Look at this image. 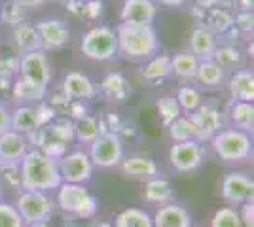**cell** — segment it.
<instances>
[{"mask_svg":"<svg viewBox=\"0 0 254 227\" xmlns=\"http://www.w3.org/2000/svg\"><path fill=\"white\" fill-rule=\"evenodd\" d=\"M118 57L131 63H142L159 53V36L154 25L120 23L116 27Z\"/></svg>","mask_w":254,"mask_h":227,"instance_id":"6da1fadb","label":"cell"},{"mask_svg":"<svg viewBox=\"0 0 254 227\" xmlns=\"http://www.w3.org/2000/svg\"><path fill=\"white\" fill-rule=\"evenodd\" d=\"M21 187L27 191H53L61 185V174L57 159L46 155L44 151L31 148L19 161Z\"/></svg>","mask_w":254,"mask_h":227,"instance_id":"7a4b0ae2","label":"cell"},{"mask_svg":"<svg viewBox=\"0 0 254 227\" xmlns=\"http://www.w3.org/2000/svg\"><path fill=\"white\" fill-rule=\"evenodd\" d=\"M55 191V205L70 216L78 220H89L99 212V199L87 189V185L61 182Z\"/></svg>","mask_w":254,"mask_h":227,"instance_id":"3957f363","label":"cell"},{"mask_svg":"<svg viewBox=\"0 0 254 227\" xmlns=\"http://www.w3.org/2000/svg\"><path fill=\"white\" fill-rule=\"evenodd\" d=\"M214 155L224 163H243L253 157V135L239 129H220L211 140Z\"/></svg>","mask_w":254,"mask_h":227,"instance_id":"277c9868","label":"cell"},{"mask_svg":"<svg viewBox=\"0 0 254 227\" xmlns=\"http://www.w3.org/2000/svg\"><path fill=\"white\" fill-rule=\"evenodd\" d=\"M80 51L84 57L99 63H106L118 57L116 29L108 25H93L80 38Z\"/></svg>","mask_w":254,"mask_h":227,"instance_id":"5b68a950","label":"cell"},{"mask_svg":"<svg viewBox=\"0 0 254 227\" xmlns=\"http://www.w3.org/2000/svg\"><path fill=\"white\" fill-rule=\"evenodd\" d=\"M126 142L118 135L105 133L99 135L95 140L89 144L87 155L95 169H116L126 157Z\"/></svg>","mask_w":254,"mask_h":227,"instance_id":"8992f818","label":"cell"},{"mask_svg":"<svg viewBox=\"0 0 254 227\" xmlns=\"http://www.w3.org/2000/svg\"><path fill=\"white\" fill-rule=\"evenodd\" d=\"M13 206L17 208L25 226L36 224V222H50L53 210H55V203L48 193L27 191V189L19 191Z\"/></svg>","mask_w":254,"mask_h":227,"instance_id":"52a82bcc","label":"cell"},{"mask_svg":"<svg viewBox=\"0 0 254 227\" xmlns=\"http://www.w3.org/2000/svg\"><path fill=\"white\" fill-rule=\"evenodd\" d=\"M57 165H59L61 182L87 185L93 180L95 167H93V163H91L85 150L66 151L61 159H57Z\"/></svg>","mask_w":254,"mask_h":227,"instance_id":"ba28073f","label":"cell"},{"mask_svg":"<svg viewBox=\"0 0 254 227\" xmlns=\"http://www.w3.org/2000/svg\"><path fill=\"white\" fill-rule=\"evenodd\" d=\"M207 161V148L197 140L175 142L169 148L171 167L180 174L195 173Z\"/></svg>","mask_w":254,"mask_h":227,"instance_id":"9c48e42d","label":"cell"},{"mask_svg":"<svg viewBox=\"0 0 254 227\" xmlns=\"http://www.w3.org/2000/svg\"><path fill=\"white\" fill-rule=\"evenodd\" d=\"M193 127V138L197 142H209L218 133L224 129V114L216 104H201L199 108L191 114H186Z\"/></svg>","mask_w":254,"mask_h":227,"instance_id":"30bf717a","label":"cell"},{"mask_svg":"<svg viewBox=\"0 0 254 227\" xmlns=\"http://www.w3.org/2000/svg\"><path fill=\"white\" fill-rule=\"evenodd\" d=\"M34 27L40 36V49H44L46 53L63 49L70 42V27L61 17H53V15L44 17Z\"/></svg>","mask_w":254,"mask_h":227,"instance_id":"8fae6325","label":"cell"},{"mask_svg":"<svg viewBox=\"0 0 254 227\" xmlns=\"http://www.w3.org/2000/svg\"><path fill=\"white\" fill-rule=\"evenodd\" d=\"M31 82H36L40 86L50 87L52 84V63L44 49L29 51L19 55V74Z\"/></svg>","mask_w":254,"mask_h":227,"instance_id":"7c38bea8","label":"cell"},{"mask_svg":"<svg viewBox=\"0 0 254 227\" xmlns=\"http://www.w3.org/2000/svg\"><path fill=\"white\" fill-rule=\"evenodd\" d=\"M253 189L254 182L251 176L243 173H230L224 176L222 185H220V193L226 203L232 206L243 205L247 201H253Z\"/></svg>","mask_w":254,"mask_h":227,"instance_id":"4fadbf2b","label":"cell"},{"mask_svg":"<svg viewBox=\"0 0 254 227\" xmlns=\"http://www.w3.org/2000/svg\"><path fill=\"white\" fill-rule=\"evenodd\" d=\"M61 93L70 100L87 102V100L95 98L99 91H97V86L89 76L84 72H78V70H72V72L64 74L63 82H61Z\"/></svg>","mask_w":254,"mask_h":227,"instance_id":"5bb4252c","label":"cell"},{"mask_svg":"<svg viewBox=\"0 0 254 227\" xmlns=\"http://www.w3.org/2000/svg\"><path fill=\"white\" fill-rule=\"evenodd\" d=\"M97 91H101V95L114 102V104H124L129 100L133 89H131V84L126 76L122 72H108V74L103 76L101 84L97 87Z\"/></svg>","mask_w":254,"mask_h":227,"instance_id":"9a60e30c","label":"cell"},{"mask_svg":"<svg viewBox=\"0 0 254 227\" xmlns=\"http://www.w3.org/2000/svg\"><path fill=\"white\" fill-rule=\"evenodd\" d=\"M152 222L154 227H190L193 218L184 205L171 201L167 205L158 206V210L152 216Z\"/></svg>","mask_w":254,"mask_h":227,"instance_id":"2e32d148","label":"cell"},{"mask_svg":"<svg viewBox=\"0 0 254 227\" xmlns=\"http://www.w3.org/2000/svg\"><path fill=\"white\" fill-rule=\"evenodd\" d=\"M158 15L156 0H124L120 19L122 23H144L152 25Z\"/></svg>","mask_w":254,"mask_h":227,"instance_id":"e0dca14e","label":"cell"},{"mask_svg":"<svg viewBox=\"0 0 254 227\" xmlns=\"http://www.w3.org/2000/svg\"><path fill=\"white\" fill-rule=\"evenodd\" d=\"M120 169L124 176L133 178V180H150L154 176H159V165L148 155H129L124 157V161L120 163Z\"/></svg>","mask_w":254,"mask_h":227,"instance_id":"ac0fdd59","label":"cell"},{"mask_svg":"<svg viewBox=\"0 0 254 227\" xmlns=\"http://www.w3.org/2000/svg\"><path fill=\"white\" fill-rule=\"evenodd\" d=\"M11 97L17 104H38L48 98V87L31 82L27 78L15 76L11 80Z\"/></svg>","mask_w":254,"mask_h":227,"instance_id":"d6986e66","label":"cell"},{"mask_svg":"<svg viewBox=\"0 0 254 227\" xmlns=\"http://www.w3.org/2000/svg\"><path fill=\"white\" fill-rule=\"evenodd\" d=\"M226 87L232 100H243L253 102L254 100V74L251 68H237L232 76L226 80Z\"/></svg>","mask_w":254,"mask_h":227,"instance_id":"ffe728a7","label":"cell"},{"mask_svg":"<svg viewBox=\"0 0 254 227\" xmlns=\"http://www.w3.org/2000/svg\"><path fill=\"white\" fill-rule=\"evenodd\" d=\"M29 150H31V144L21 133L10 129L0 135V161L19 163Z\"/></svg>","mask_w":254,"mask_h":227,"instance_id":"44dd1931","label":"cell"},{"mask_svg":"<svg viewBox=\"0 0 254 227\" xmlns=\"http://www.w3.org/2000/svg\"><path fill=\"white\" fill-rule=\"evenodd\" d=\"M201 11V27L207 31H211L216 38L228 33L233 27V13L228 8H220V6H211V8H199Z\"/></svg>","mask_w":254,"mask_h":227,"instance_id":"7402d4cb","label":"cell"},{"mask_svg":"<svg viewBox=\"0 0 254 227\" xmlns=\"http://www.w3.org/2000/svg\"><path fill=\"white\" fill-rule=\"evenodd\" d=\"M216 45H218V38L201 25L195 27L190 33V49L188 51L195 55L197 61L212 59V55L216 51Z\"/></svg>","mask_w":254,"mask_h":227,"instance_id":"603a6c76","label":"cell"},{"mask_svg":"<svg viewBox=\"0 0 254 227\" xmlns=\"http://www.w3.org/2000/svg\"><path fill=\"white\" fill-rule=\"evenodd\" d=\"M142 197H144L146 203L161 206L171 203V201H175V189H173L169 180L159 174V176H154L150 180H144Z\"/></svg>","mask_w":254,"mask_h":227,"instance_id":"cb8c5ba5","label":"cell"},{"mask_svg":"<svg viewBox=\"0 0 254 227\" xmlns=\"http://www.w3.org/2000/svg\"><path fill=\"white\" fill-rule=\"evenodd\" d=\"M195 80L205 89H220V87L226 86L228 72L214 59H207V61H199L197 72H195Z\"/></svg>","mask_w":254,"mask_h":227,"instance_id":"d4e9b609","label":"cell"},{"mask_svg":"<svg viewBox=\"0 0 254 227\" xmlns=\"http://www.w3.org/2000/svg\"><path fill=\"white\" fill-rule=\"evenodd\" d=\"M228 119L233 129L245 131L253 135L254 129V104L253 102H243V100H232L228 108Z\"/></svg>","mask_w":254,"mask_h":227,"instance_id":"484cf974","label":"cell"},{"mask_svg":"<svg viewBox=\"0 0 254 227\" xmlns=\"http://www.w3.org/2000/svg\"><path fill=\"white\" fill-rule=\"evenodd\" d=\"M11 44L17 53H29L40 49V36L36 27L31 23H23L19 27L11 29Z\"/></svg>","mask_w":254,"mask_h":227,"instance_id":"4316f807","label":"cell"},{"mask_svg":"<svg viewBox=\"0 0 254 227\" xmlns=\"http://www.w3.org/2000/svg\"><path fill=\"white\" fill-rule=\"evenodd\" d=\"M11 116V131L21 133L25 136H29L38 127V118H36V110L32 104H17L13 110H10Z\"/></svg>","mask_w":254,"mask_h":227,"instance_id":"83f0119b","label":"cell"},{"mask_svg":"<svg viewBox=\"0 0 254 227\" xmlns=\"http://www.w3.org/2000/svg\"><path fill=\"white\" fill-rule=\"evenodd\" d=\"M140 76L146 82H161V80L173 76V70H171V55L156 53L154 57H150L148 61H144V65L140 68Z\"/></svg>","mask_w":254,"mask_h":227,"instance_id":"f1b7e54d","label":"cell"},{"mask_svg":"<svg viewBox=\"0 0 254 227\" xmlns=\"http://www.w3.org/2000/svg\"><path fill=\"white\" fill-rule=\"evenodd\" d=\"M212 59L222 66L224 70H237L243 68L245 63V53L241 51V47L237 44H220L216 45V51L212 55Z\"/></svg>","mask_w":254,"mask_h":227,"instance_id":"f546056e","label":"cell"},{"mask_svg":"<svg viewBox=\"0 0 254 227\" xmlns=\"http://www.w3.org/2000/svg\"><path fill=\"white\" fill-rule=\"evenodd\" d=\"M114 227H154L152 214L146 212L144 208L138 206H129L124 208L114 220Z\"/></svg>","mask_w":254,"mask_h":227,"instance_id":"4dcf8cb0","label":"cell"},{"mask_svg":"<svg viewBox=\"0 0 254 227\" xmlns=\"http://www.w3.org/2000/svg\"><path fill=\"white\" fill-rule=\"evenodd\" d=\"M197 65L199 61L190 51H179V53L171 55V70L180 80H195Z\"/></svg>","mask_w":254,"mask_h":227,"instance_id":"1f68e13d","label":"cell"},{"mask_svg":"<svg viewBox=\"0 0 254 227\" xmlns=\"http://www.w3.org/2000/svg\"><path fill=\"white\" fill-rule=\"evenodd\" d=\"M74 123V142L78 144H91L101 135L99 129V118L93 114H87L84 118L72 121Z\"/></svg>","mask_w":254,"mask_h":227,"instance_id":"d6a6232c","label":"cell"},{"mask_svg":"<svg viewBox=\"0 0 254 227\" xmlns=\"http://www.w3.org/2000/svg\"><path fill=\"white\" fill-rule=\"evenodd\" d=\"M175 98H177V102H179L182 114H191V112H195V110L203 104L201 91H199L195 86H191V84L180 86L179 91H177V95H175Z\"/></svg>","mask_w":254,"mask_h":227,"instance_id":"836d02e7","label":"cell"},{"mask_svg":"<svg viewBox=\"0 0 254 227\" xmlns=\"http://www.w3.org/2000/svg\"><path fill=\"white\" fill-rule=\"evenodd\" d=\"M27 19V11L17 0H4L0 2V25H8L11 29L19 27Z\"/></svg>","mask_w":254,"mask_h":227,"instance_id":"e575fe53","label":"cell"},{"mask_svg":"<svg viewBox=\"0 0 254 227\" xmlns=\"http://www.w3.org/2000/svg\"><path fill=\"white\" fill-rule=\"evenodd\" d=\"M0 184L4 189L8 187L11 191H21V173H19V163L13 161H0Z\"/></svg>","mask_w":254,"mask_h":227,"instance_id":"d590c367","label":"cell"},{"mask_svg":"<svg viewBox=\"0 0 254 227\" xmlns=\"http://www.w3.org/2000/svg\"><path fill=\"white\" fill-rule=\"evenodd\" d=\"M156 108H158V116L161 119V123H163V127H169L175 119L182 116V110H180L179 102L173 95H165V97L159 98Z\"/></svg>","mask_w":254,"mask_h":227,"instance_id":"8d00e7d4","label":"cell"},{"mask_svg":"<svg viewBox=\"0 0 254 227\" xmlns=\"http://www.w3.org/2000/svg\"><path fill=\"white\" fill-rule=\"evenodd\" d=\"M167 131H169V136L173 142L195 140L193 138V127H191L188 116H184V114L175 119L169 127H167Z\"/></svg>","mask_w":254,"mask_h":227,"instance_id":"74e56055","label":"cell"},{"mask_svg":"<svg viewBox=\"0 0 254 227\" xmlns=\"http://www.w3.org/2000/svg\"><path fill=\"white\" fill-rule=\"evenodd\" d=\"M211 227H243L239 210L235 206H222L218 208L211 220Z\"/></svg>","mask_w":254,"mask_h":227,"instance_id":"f35d334b","label":"cell"},{"mask_svg":"<svg viewBox=\"0 0 254 227\" xmlns=\"http://www.w3.org/2000/svg\"><path fill=\"white\" fill-rule=\"evenodd\" d=\"M0 227H25L13 203L0 201Z\"/></svg>","mask_w":254,"mask_h":227,"instance_id":"ab89813d","label":"cell"},{"mask_svg":"<svg viewBox=\"0 0 254 227\" xmlns=\"http://www.w3.org/2000/svg\"><path fill=\"white\" fill-rule=\"evenodd\" d=\"M50 129H52L61 140L66 142V144H72V142H74V123H72V119L55 118L52 123H50Z\"/></svg>","mask_w":254,"mask_h":227,"instance_id":"60d3db41","label":"cell"},{"mask_svg":"<svg viewBox=\"0 0 254 227\" xmlns=\"http://www.w3.org/2000/svg\"><path fill=\"white\" fill-rule=\"evenodd\" d=\"M19 74V55H0V80H13Z\"/></svg>","mask_w":254,"mask_h":227,"instance_id":"b9f144b4","label":"cell"},{"mask_svg":"<svg viewBox=\"0 0 254 227\" xmlns=\"http://www.w3.org/2000/svg\"><path fill=\"white\" fill-rule=\"evenodd\" d=\"M105 15L103 0H87L82 6V19L84 21H99Z\"/></svg>","mask_w":254,"mask_h":227,"instance_id":"7bdbcfd3","label":"cell"},{"mask_svg":"<svg viewBox=\"0 0 254 227\" xmlns=\"http://www.w3.org/2000/svg\"><path fill=\"white\" fill-rule=\"evenodd\" d=\"M233 27L241 34H251L254 29L253 10H239L237 15H233Z\"/></svg>","mask_w":254,"mask_h":227,"instance_id":"ee69618b","label":"cell"},{"mask_svg":"<svg viewBox=\"0 0 254 227\" xmlns=\"http://www.w3.org/2000/svg\"><path fill=\"white\" fill-rule=\"evenodd\" d=\"M34 110H36V118H38V127H46V125H50L53 119L57 118V114L53 112V108L46 100L34 104Z\"/></svg>","mask_w":254,"mask_h":227,"instance_id":"f6af8a7d","label":"cell"},{"mask_svg":"<svg viewBox=\"0 0 254 227\" xmlns=\"http://www.w3.org/2000/svg\"><path fill=\"white\" fill-rule=\"evenodd\" d=\"M239 218H241L243 227H254V205H253V201H247V203L241 205Z\"/></svg>","mask_w":254,"mask_h":227,"instance_id":"bcb514c9","label":"cell"},{"mask_svg":"<svg viewBox=\"0 0 254 227\" xmlns=\"http://www.w3.org/2000/svg\"><path fill=\"white\" fill-rule=\"evenodd\" d=\"M11 129V116H10V108L6 104L0 102V135L6 133V131Z\"/></svg>","mask_w":254,"mask_h":227,"instance_id":"7dc6e473","label":"cell"},{"mask_svg":"<svg viewBox=\"0 0 254 227\" xmlns=\"http://www.w3.org/2000/svg\"><path fill=\"white\" fill-rule=\"evenodd\" d=\"M19 4H21L25 10H36V8H40L46 0H17Z\"/></svg>","mask_w":254,"mask_h":227,"instance_id":"c3c4849f","label":"cell"},{"mask_svg":"<svg viewBox=\"0 0 254 227\" xmlns=\"http://www.w3.org/2000/svg\"><path fill=\"white\" fill-rule=\"evenodd\" d=\"M156 4H161L165 8H180L186 4V0H156Z\"/></svg>","mask_w":254,"mask_h":227,"instance_id":"681fc988","label":"cell"},{"mask_svg":"<svg viewBox=\"0 0 254 227\" xmlns=\"http://www.w3.org/2000/svg\"><path fill=\"white\" fill-rule=\"evenodd\" d=\"M25 227H52V226H50V222H36V224H29V226Z\"/></svg>","mask_w":254,"mask_h":227,"instance_id":"f907efd6","label":"cell"},{"mask_svg":"<svg viewBox=\"0 0 254 227\" xmlns=\"http://www.w3.org/2000/svg\"><path fill=\"white\" fill-rule=\"evenodd\" d=\"M95 227H114V226H112L110 222H101V224H97Z\"/></svg>","mask_w":254,"mask_h":227,"instance_id":"816d5d0a","label":"cell"},{"mask_svg":"<svg viewBox=\"0 0 254 227\" xmlns=\"http://www.w3.org/2000/svg\"><path fill=\"white\" fill-rule=\"evenodd\" d=\"M4 191H6V189H4V185L0 184V201H4Z\"/></svg>","mask_w":254,"mask_h":227,"instance_id":"f5cc1de1","label":"cell"},{"mask_svg":"<svg viewBox=\"0 0 254 227\" xmlns=\"http://www.w3.org/2000/svg\"><path fill=\"white\" fill-rule=\"evenodd\" d=\"M52 2H61V0H52Z\"/></svg>","mask_w":254,"mask_h":227,"instance_id":"db71d44e","label":"cell"},{"mask_svg":"<svg viewBox=\"0 0 254 227\" xmlns=\"http://www.w3.org/2000/svg\"><path fill=\"white\" fill-rule=\"evenodd\" d=\"M80 2H87V0H80Z\"/></svg>","mask_w":254,"mask_h":227,"instance_id":"11a10c76","label":"cell"},{"mask_svg":"<svg viewBox=\"0 0 254 227\" xmlns=\"http://www.w3.org/2000/svg\"><path fill=\"white\" fill-rule=\"evenodd\" d=\"M190 227H195V226H190Z\"/></svg>","mask_w":254,"mask_h":227,"instance_id":"9f6ffc18","label":"cell"}]
</instances>
